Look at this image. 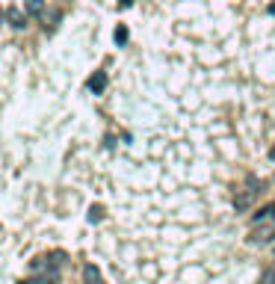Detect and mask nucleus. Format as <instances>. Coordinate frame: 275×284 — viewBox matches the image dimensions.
Wrapping results in <instances>:
<instances>
[{"mask_svg":"<svg viewBox=\"0 0 275 284\" xmlns=\"http://www.w3.org/2000/svg\"><path fill=\"white\" fill-rule=\"evenodd\" d=\"M272 237H275V231H272V228H263V231H255V234L249 237V240H252V243H269Z\"/></svg>","mask_w":275,"mask_h":284,"instance_id":"7ed1b4c3","label":"nucleus"},{"mask_svg":"<svg viewBox=\"0 0 275 284\" xmlns=\"http://www.w3.org/2000/svg\"><path fill=\"white\" fill-rule=\"evenodd\" d=\"M101 219H104V207L101 204H92V207H89V222L95 225V222H101Z\"/></svg>","mask_w":275,"mask_h":284,"instance_id":"0eeeda50","label":"nucleus"},{"mask_svg":"<svg viewBox=\"0 0 275 284\" xmlns=\"http://www.w3.org/2000/svg\"><path fill=\"white\" fill-rule=\"evenodd\" d=\"M130 3H133V0H121V6H130Z\"/></svg>","mask_w":275,"mask_h":284,"instance_id":"9b49d317","label":"nucleus"},{"mask_svg":"<svg viewBox=\"0 0 275 284\" xmlns=\"http://www.w3.org/2000/svg\"><path fill=\"white\" fill-rule=\"evenodd\" d=\"M258 284H275V267H269L263 275H260V281Z\"/></svg>","mask_w":275,"mask_h":284,"instance_id":"1a4fd4ad","label":"nucleus"},{"mask_svg":"<svg viewBox=\"0 0 275 284\" xmlns=\"http://www.w3.org/2000/svg\"><path fill=\"white\" fill-rule=\"evenodd\" d=\"M104 89H107V74H104V71H95V74L89 77V92L101 95Z\"/></svg>","mask_w":275,"mask_h":284,"instance_id":"f03ea898","label":"nucleus"},{"mask_svg":"<svg viewBox=\"0 0 275 284\" xmlns=\"http://www.w3.org/2000/svg\"><path fill=\"white\" fill-rule=\"evenodd\" d=\"M258 193H260V181H258V178H249V181H246V190H243L240 196L234 199V207H237V210H246V207L255 201Z\"/></svg>","mask_w":275,"mask_h":284,"instance_id":"f257e3e1","label":"nucleus"},{"mask_svg":"<svg viewBox=\"0 0 275 284\" xmlns=\"http://www.w3.org/2000/svg\"><path fill=\"white\" fill-rule=\"evenodd\" d=\"M269 12H272V15H275V3H269Z\"/></svg>","mask_w":275,"mask_h":284,"instance_id":"f8f14e48","label":"nucleus"},{"mask_svg":"<svg viewBox=\"0 0 275 284\" xmlns=\"http://www.w3.org/2000/svg\"><path fill=\"white\" fill-rule=\"evenodd\" d=\"M6 18H9V24H12V27H24V15L18 12L15 6H9V12H6Z\"/></svg>","mask_w":275,"mask_h":284,"instance_id":"39448f33","label":"nucleus"},{"mask_svg":"<svg viewBox=\"0 0 275 284\" xmlns=\"http://www.w3.org/2000/svg\"><path fill=\"white\" fill-rule=\"evenodd\" d=\"M83 278H86V284H101V275H98V269L92 267V264L83 269Z\"/></svg>","mask_w":275,"mask_h":284,"instance_id":"423d86ee","label":"nucleus"},{"mask_svg":"<svg viewBox=\"0 0 275 284\" xmlns=\"http://www.w3.org/2000/svg\"><path fill=\"white\" fill-rule=\"evenodd\" d=\"M269 157H272V160H275V145H272V151H269Z\"/></svg>","mask_w":275,"mask_h":284,"instance_id":"ddd939ff","label":"nucleus"},{"mask_svg":"<svg viewBox=\"0 0 275 284\" xmlns=\"http://www.w3.org/2000/svg\"><path fill=\"white\" fill-rule=\"evenodd\" d=\"M113 39H116V45H124V42H127V27L119 24V27H116V33H113Z\"/></svg>","mask_w":275,"mask_h":284,"instance_id":"6e6552de","label":"nucleus"},{"mask_svg":"<svg viewBox=\"0 0 275 284\" xmlns=\"http://www.w3.org/2000/svg\"><path fill=\"white\" fill-rule=\"evenodd\" d=\"M260 219H275V201L266 204V207H260L258 213H255V222H260Z\"/></svg>","mask_w":275,"mask_h":284,"instance_id":"20e7f679","label":"nucleus"},{"mask_svg":"<svg viewBox=\"0 0 275 284\" xmlns=\"http://www.w3.org/2000/svg\"><path fill=\"white\" fill-rule=\"evenodd\" d=\"M39 6H42V0H30V9H33V12H39Z\"/></svg>","mask_w":275,"mask_h":284,"instance_id":"9d476101","label":"nucleus"}]
</instances>
